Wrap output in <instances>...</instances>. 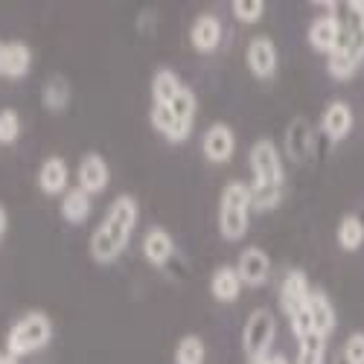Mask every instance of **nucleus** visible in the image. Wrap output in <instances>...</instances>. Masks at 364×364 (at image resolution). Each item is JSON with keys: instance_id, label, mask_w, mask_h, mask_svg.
Wrapping results in <instances>:
<instances>
[{"instance_id": "473e14b6", "label": "nucleus", "mask_w": 364, "mask_h": 364, "mask_svg": "<svg viewBox=\"0 0 364 364\" xmlns=\"http://www.w3.org/2000/svg\"><path fill=\"white\" fill-rule=\"evenodd\" d=\"M6 230H9V213H6V207L0 204V239L6 236Z\"/></svg>"}, {"instance_id": "423d86ee", "label": "nucleus", "mask_w": 364, "mask_h": 364, "mask_svg": "<svg viewBox=\"0 0 364 364\" xmlns=\"http://www.w3.org/2000/svg\"><path fill=\"white\" fill-rule=\"evenodd\" d=\"M245 68L254 79L259 82H268L277 76V68H280V53H277V44L271 41L268 36H254L245 47Z\"/></svg>"}, {"instance_id": "6ab92c4d", "label": "nucleus", "mask_w": 364, "mask_h": 364, "mask_svg": "<svg viewBox=\"0 0 364 364\" xmlns=\"http://www.w3.org/2000/svg\"><path fill=\"white\" fill-rule=\"evenodd\" d=\"M149 123H151V129H155L169 143H187L190 134H193V126L181 123V119L172 114L169 105H151L149 108Z\"/></svg>"}, {"instance_id": "c756f323", "label": "nucleus", "mask_w": 364, "mask_h": 364, "mask_svg": "<svg viewBox=\"0 0 364 364\" xmlns=\"http://www.w3.org/2000/svg\"><path fill=\"white\" fill-rule=\"evenodd\" d=\"M230 12L239 23H259L265 15V4L262 0H233Z\"/></svg>"}, {"instance_id": "0eeeda50", "label": "nucleus", "mask_w": 364, "mask_h": 364, "mask_svg": "<svg viewBox=\"0 0 364 364\" xmlns=\"http://www.w3.org/2000/svg\"><path fill=\"white\" fill-rule=\"evenodd\" d=\"M108 184H111V166H108L105 155H100V151H85L76 166V187L94 198V196L105 193Z\"/></svg>"}, {"instance_id": "f704fd0d", "label": "nucleus", "mask_w": 364, "mask_h": 364, "mask_svg": "<svg viewBox=\"0 0 364 364\" xmlns=\"http://www.w3.org/2000/svg\"><path fill=\"white\" fill-rule=\"evenodd\" d=\"M0 364H21V358H12V355H6V353H4V358H0Z\"/></svg>"}, {"instance_id": "393cba45", "label": "nucleus", "mask_w": 364, "mask_h": 364, "mask_svg": "<svg viewBox=\"0 0 364 364\" xmlns=\"http://www.w3.org/2000/svg\"><path fill=\"white\" fill-rule=\"evenodd\" d=\"M336 236H338V245L344 251H358L364 245V222L358 216H344L338 222Z\"/></svg>"}, {"instance_id": "ddd939ff", "label": "nucleus", "mask_w": 364, "mask_h": 364, "mask_svg": "<svg viewBox=\"0 0 364 364\" xmlns=\"http://www.w3.org/2000/svg\"><path fill=\"white\" fill-rule=\"evenodd\" d=\"M341 36H344V21L338 15H321L309 23V47L315 53H323V55H332L341 44Z\"/></svg>"}, {"instance_id": "72a5a7b5", "label": "nucleus", "mask_w": 364, "mask_h": 364, "mask_svg": "<svg viewBox=\"0 0 364 364\" xmlns=\"http://www.w3.org/2000/svg\"><path fill=\"white\" fill-rule=\"evenodd\" d=\"M262 364H291V361H289V358H286L283 353H271V355H268V358H265Z\"/></svg>"}, {"instance_id": "bb28decb", "label": "nucleus", "mask_w": 364, "mask_h": 364, "mask_svg": "<svg viewBox=\"0 0 364 364\" xmlns=\"http://www.w3.org/2000/svg\"><path fill=\"white\" fill-rule=\"evenodd\" d=\"M283 201V187H262L251 184V213H271Z\"/></svg>"}, {"instance_id": "2eb2a0df", "label": "nucleus", "mask_w": 364, "mask_h": 364, "mask_svg": "<svg viewBox=\"0 0 364 364\" xmlns=\"http://www.w3.org/2000/svg\"><path fill=\"white\" fill-rule=\"evenodd\" d=\"M309 294H312V286H309L306 271H300V268L286 271V277L280 283V309L286 312V318H291L294 312L306 306Z\"/></svg>"}, {"instance_id": "4be33fe9", "label": "nucleus", "mask_w": 364, "mask_h": 364, "mask_svg": "<svg viewBox=\"0 0 364 364\" xmlns=\"http://www.w3.org/2000/svg\"><path fill=\"white\" fill-rule=\"evenodd\" d=\"M70 100H73V90H70L68 76L53 73V76L44 82V87H41V105H44L47 111H53V114H62V111L70 108Z\"/></svg>"}, {"instance_id": "1a4fd4ad", "label": "nucleus", "mask_w": 364, "mask_h": 364, "mask_svg": "<svg viewBox=\"0 0 364 364\" xmlns=\"http://www.w3.org/2000/svg\"><path fill=\"white\" fill-rule=\"evenodd\" d=\"M236 274L245 289H262L271 280V257L257 245L245 248L236 259Z\"/></svg>"}, {"instance_id": "7ed1b4c3", "label": "nucleus", "mask_w": 364, "mask_h": 364, "mask_svg": "<svg viewBox=\"0 0 364 364\" xmlns=\"http://www.w3.org/2000/svg\"><path fill=\"white\" fill-rule=\"evenodd\" d=\"M219 233L225 242H242L248 236V222H251V184L245 181H230L225 184L219 196Z\"/></svg>"}, {"instance_id": "c9c22d12", "label": "nucleus", "mask_w": 364, "mask_h": 364, "mask_svg": "<svg viewBox=\"0 0 364 364\" xmlns=\"http://www.w3.org/2000/svg\"><path fill=\"white\" fill-rule=\"evenodd\" d=\"M336 364H347V361H344V358H341V355H338V358H336Z\"/></svg>"}, {"instance_id": "f03ea898", "label": "nucleus", "mask_w": 364, "mask_h": 364, "mask_svg": "<svg viewBox=\"0 0 364 364\" xmlns=\"http://www.w3.org/2000/svg\"><path fill=\"white\" fill-rule=\"evenodd\" d=\"M50 341H53V318L41 309H29L9 326L4 338V353L23 361L26 355H36L44 347H50Z\"/></svg>"}, {"instance_id": "9b49d317", "label": "nucleus", "mask_w": 364, "mask_h": 364, "mask_svg": "<svg viewBox=\"0 0 364 364\" xmlns=\"http://www.w3.org/2000/svg\"><path fill=\"white\" fill-rule=\"evenodd\" d=\"M33 70V47L26 41H0V79H26Z\"/></svg>"}, {"instance_id": "b1692460", "label": "nucleus", "mask_w": 364, "mask_h": 364, "mask_svg": "<svg viewBox=\"0 0 364 364\" xmlns=\"http://www.w3.org/2000/svg\"><path fill=\"white\" fill-rule=\"evenodd\" d=\"M172 361L175 364H204L207 361V344H204V338L196 336V332H190V336H181L178 344H175Z\"/></svg>"}, {"instance_id": "c85d7f7f", "label": "nucleus", "mask_w": 364, "mask_h": 364, "mask_svg": "<svg viewBox=\"0 0 364 364\" xmlns=\"http://www.w3.org/2000/svg\"><path fill=\"white\" fill-rule=\"evenodd\" d=\"M23 123L15 108H0V146H15L21 140Z\"/></svg>"}, {"instance_id": "f8f14e48", "label": "nucleus", "mask_w": 364, "mask_h": 364, "mask_svg": "<svg viewBox=\"0 0 364 364\" xmlns=\"http://www.w3.org/2000/svg\"><path fill=\"white\" fill-rule=\"evenodd\" d=\"M222 38H225V26H222L219 15H213V12H201L190 23V44L201 55L216 53L219 44H222Z\"/></svg>"}, {"instance_id": "4468645a", "label": "nucleus", "mask_w": 364, "mask_h": 364, "mask_svg": "<svg viewBox=\"0 0 364 364\" xmlns=\"http://www.w3.org/2000/svg\"><path fill=\"white\" fill-rule=\"evenodd\" d=\"M36 181H38V190L44 196H53V198L55 196H65L70 190V166H68V161L62 155L44 158L41 166H38Z\"/></svg>"}, {"instance_id": "a878e982", "label": "nucleus", "mask_w": 364, "mask_h": 364, "mask_svg": "<svg viewBox=\"0 0 364 364\" xmlns=\"http://www.w3.org/2000/svg\"><path fill=\"white\" fill-rule=\"evenodd\" d=\"M172 114L181 119V123H187V126H196V114H198V97H196V90L184 82V87L178 90V97L172 100Z\"/></svg>"}, {"instance_id": "aec40b11", "label": "nucleus", "mask_w": 364, "mask_h": 364, "mask_svg": "<svg viewBox=\"0 0 364 364\" xmlns=\"http://www.w3.org/2000/svg\"><path fill=\"white\" fill-rule=\"evenodd\" d=\"M207 286H210V294H213L216 303H236L242 289H245L236 274V265H216Z\"/></svg>"}, {"instance_id": "6e6552de", "label": "nucleus", "mask_w": 364, "mask_h": 364, "mask_svg": "<svg viewBox=\"0 0 364 364\" xmlns=\"http://www.w3.org/2000/svg\"><path fill=\"white\" fill-rule=\"evenodd\" d=\"M201 151L210 164H228L236 155V132L228 123H213L207 126V132L201 134Z\"/></svg>"}, {"instance_id": "e433bc0d", "label": "nucleus", "mask_w": 364, "mask_h": 364, "mask_svg": "<svg viewBox=\"0 0 364 364\" xmlns=\"http://www.w3.org/2000/svg\"><path fill=\"white\" fill-rule=\"evenodd\" d=\"M0 358H4V347H0Z\"/></svg>"}, {"instance_id": "f3484780", "label": "nucleus", "mask_w": 364, "mask_h": 364, "mask_svg": "<svg viewBox=\"0 0 364 364\" xmlns=\"http://www.w3.org/2000/svg\"><path fill=\"white\" fill-rule=\"evenodd\" d=\"M286 155L294 164H306L315 155V132L309 126V119H291L289 129H286Z\"/></svg>"}, {"instance_id": "2f4dec72", "label": "nucleus", "mask_w": 364, "mask_h": 364, "mask_svg": "<svg viewBox=\"0 0 364 364\" xmlns=\"http://www.w3.org/2000/svg\"><path fill=\"white\" fill-rule=\"evenodd\" d=\"M289 323H291V336L297 338V341H303L306 336H312V318H309V312H306V306H303L300 312H294L291 318H289Z\"/></svg>"}, {"instance_id": "a211bd4d", "label": "nucleus", "mask_w": 364, "mask_h": 364, "mask_svg": "<svg viewBox=\"0 0 364 364\" xmlns=\"http://www.w3.org/2000/svg\"><path fill=\"white\" fill-rule=\"evenodd\" d=\"M306 312H309V318H312L315 336L329 338L332 332H336L338 315H336V306H332V300L326 297L323 289H312V294H309V300H306Z\"/></svg>"}, {"instance_id": "412c9836", "label": "nucleus", "mask_w": 364, "mask_h": 364, "mask_svg": "<svg viewBox=\"0 0 364 364\" xmlns=\"http://www.w3.org/2000/svg\"><path fill=\"white\" fill-rule=\"evenodd\" d=\"M90 210H94V198H90L85 190H79L76 184L62 196V201H58V216H62V222H68V225H85L90 219Z\"/></svg>"}, {"instance_id": "cd10ccee", "label": "nucleus", "mask_w": 364, "mask_h": 364, "mask_svg": "<svg viewBox=\"0 0 364 364\" xmlns=\"http://www.w3.org/2000/svg\"><path fill=\"white\" fill-rule=\"evenodd\" d=\"M294 364H326V338L321 336H306L303 341H297V358Z\"/></svg>"}, {"instance_id": "20e7f679", "label": "nucleus", "mask_w": 364, "mask_h": 364, "mask_svg": "<svg viewBox=\"0 0 364 364\" xmlns=\"http://www.w3.org/2000/svg\"><path fill=\"white\" fill-rule=\"evenodd\" d=\"M277 336V318L271 309L259 306L248 315L245 326H242V353H245L248 364H262L271 355Z\"/></svg>"}, {"instance_id": "f257e3e1", "label": "nucleus", "mask_w": 364, "mask_h": 364, "mask_svg": "<svg viewBox=\"0 0 364 364\" xmlns=\"http://www.w3.org/2000/svg\"><path fill=\"white\" fill-rule=\"evenodd\" d=\"M140 222V204L132 193H119L108 210L102 222L97 225V230L90 233L87 242V254L97 265H111L126 254V248L132 245V236L137 230Z\"/></svg>"}, {"instance_id": "39448f33", "label": "nucleus", "mask_w": 364, "mask_h": 364, "mask_svg": "<svg viewBox=\"0 0 364 364\" xmlns=\"http://www.w3.org/2000/svg\"><path fill=\"white\" fill-rule=\"evenodd\" d=\"M248 166L254 181L251 184H262V187H283L286 181V166H283V155L277 143L271 137H259L251 151H248Z\"/></svg>"}, {"instance_id": "9d476101", "label": "nucleus", "mask_w": 364, "mask_h": 364, "mask_svg": "<svg viewBox=\"0 0 364 364\" xmlns=\"http://www.w3.org/2000/svg\"><path fill=\"white\" fill-rule=\"evenodd\" d=\"M140 254H143V259L151 265V268H166L172 259H175V254H178V248H175V236L166 230V228H149L146 233H143V239H140Z\"/></svg>"}, {"instance_id": "dca6fc26", "label": "nucleus", "mask_w": 364, "mask_h": 364, "mask_svg": "<svg viewBox=\"0 0 364 364\" xmlns=\"http://www.w3.org/2000/svg\"><path fill=\"white\" fill-rule=\"evenodd\" d=\"M353 123H355L353 108L344 100H332L321 114V132L329 143H341L353 132Z\"/></svg>"}, {"instance_id": "7c9ffc66", "label": "nucleus", "mask_w": 364, "mask_h": 364, "mask_svg": "<svg viewBox=\"0 0 364 364\" xmlns=\"http://www.w3.org/2000/svg\"><path fill=\"white\" fill-rule=\"evenodd\" d=\"M341 358L347 364H364V332H353L341 347Z\"/></svg>"}, {"instance_id": "5701e85b", "label": "nucleus", "mask_w": 364, "mask_h": 364, "mask_svg": "<svg viewBox=\"0 0 364 364\" xmlns=\"http://www.w3.org/2000/svg\"><path fill=\"white\" fill-rule=\"evenodd\" d=\"M184 87V79H181L172 68H158L151 73V105H172V100L178 97V90Z\"/></svg>"}]
</instances>
